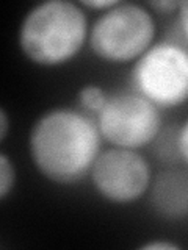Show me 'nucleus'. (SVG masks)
Returning a JSON list of instances; mask_svg holds the SVG:
<instances>
[{
	"label": "nucleus",
	"instance_id": "1",
	"mask_svg": "<svg viewBox=\"0 0 188 250\" xmlns=\"http://www.w3.org/2000/svg\"><path fill=\"white\" fill-rule=\"evenodd\" d=\"M96 117L69 106H55L35 121L28 133V153L44 178L74 185L90 175L102 152Z\"/></svg>",
	"mask_w": 188,
	"mask_h": 250
},
{
	"label": "nucleus",
	"instance_id": "2",
	"mask_svg": "<svg viewBox=\"0 0 188 250\" xmlns=\"http://www.w3.org/2000/svg\"><path fill=\"white\" fill-rule=\"evenodd\" d=\"M85 8L70 0H46L31 6L21 21L18 42L24 57L43 67L74 60L88 42Z\"/></svg>",
	"mask_w": 188,
	"mask_h": 250
},
{
	"label": "nucleus",
	"instance_id": "3",
	"mask_svg": "<svg viewBox=\"0 0 188 250\" xmlns=\"http://www.w3.org/2000/svg\"><path fill=\"white\" fill-rule=\"evenodd\" d=\"M157 23L146 5L118 2L99 14L90 27L88 44L93 55L102 61H137L155 42Z\"/></svg>",
	"mask_w": 188,
	"mask_h": 250
},
{
	"label": "nucleus",
	"instance_id": "4",
	"mask_svg": "<svg viewBox=\"0 0 188 250\" xmlns=\"http://www.w3.org/2000/svg\"><path fill=\"white\" fill-rule=\"evenodd\" d=\"M130 80L140 92L160 109L188 102V49L174 41L154 42L133 62Z\"/></svg>",
	"mask_w": 188,
	"mask_h": 250
},
{
	"label": "nucleus",
	"instance_id": "5",
	"mask_svg": "<svg viewBox=\"0 0 188 250\" xmlns=\"http://www.w3.org/2000/svg\"><path fill=\"white\" fill-rule=\"evenodd\" d=\"M96 122L102 139L132 150L154 143L163 125L160 108L133 89L110 94Z\"/></svg>",
	"mask_w": 188,
	"mask_h": 250
},
{
	"label": "nucleus",
	"instance_id": "6",
	"mask_svg": "<svg viewBox=\"0 0 188 250\" xmlns=\"http://www.w3.org/2000/svg\"><path fill=\"white\" fill-rule=\"evenodd\" d=\"M88 177L94 191L113 205H130L144 197L154 178L143 153L121 147L102 150Z\"/></svg>",
	"mask_w": 188,
	"mask_h": 250
},
{
	"label": "nucleus",
	"instance_id": "7",
	"mask_svg": "<svg viewBox=\"0 0 188 250\" xmlns=\"http://www.w3.org/2000/svg\"><path fill=\"white\" fill-rule=\"evenodd\" d=\"M149 203L155 214L163 219H184L188 216V174L180 169H168L152 178Z\"/></svg>",
	"mask_w": 188,
	"mask_h": 250
},
{
	"label": "nucleus",
	"instance_id": "8",
	"mask_svg": "<svg viewBox=\"0 0 188 250\" xmlns=\"http://www.w3.org/2000/svg\"><path fill=\"white\" fill-rule=\"evenodd\" d=\"M108 97H110V94L102 88L100 84H94V83H88L82 86V89L77 94L78 104H80L82 109L91 116H97L102 111V108L105 106Z\"/></svg>",
	"mask_w": 188,
	"mask_h": 250
},
{
	"label": "nucleus",
	"instance_id": "9",
	"mask_svg": "<svg viewBox=\"0 0 188 250\" xmlns=\"http://www.w3.org/2000/svg\"><path fill=\"white\" fill-rule=\"evenodd\" d=\"M16 167L6 153H0V199L5 200L16 186Z\"/></svg>",
	"mask_w": 188,
	"mask_h": 250
},
{
	"label": "nucleus",
	"instance_id": "10",
	"mask_svg": "<svg viewBox=\"0 0 188 250\" xmlns=\"http://www.w3.org/2000/svg\"><path fill=\"white\" fill-rule=\"evenodd\" d=\"M176 147H177L180 158H182L184 163L188 166V119H185V122L180 125V128L177 131Z\"/></svg>",
	"mask_w": 188,
	"mask_h": 250
},
{
	"label": "nucleus",
	"instance_id": "11",
	"mask_svg": "<svg viewBox=\"0 0 188 250\" xmlns=\"http://www.w3.org/2000/svg\"><path fill=\"white\" fill-rule=\"evenodd\" d=\"M177 27H179V33L184 38L185 47L188 49V0L185 2H180L177 8Z\"/></svg>",
	"mask_w": 188,
	"mask_h": 250
},
{
	"label": "nucleus",
	"instance_id": "12",
	"mask_svg": "<svg viewBox=\"0 0 188 250\" xmlns=\"http://www.w3.org/2000/svg\"><path fill=\"white\" fill-rule=\"evenodd\" d=\"M180 2L176 0H154V2H147L149 10H154L155 13L160 14H169V13H176L179 8Z\"/></svg>",
	"mask_w": 188,
	"mask_h": 250
},
{
	"label": "nucleus",
	"instance_id": "13",
	"mask_svg": "<svg viewBox=\"0 0 188 250\" xmlns=\"http://www.w3.org/2000/svg\"><path fill=\"white\" fill-rule=\"evenodd\" d=\"M119 0H83L80 5L83 8H90V10H97L100 13H104L110 8H113Z\"/></svg>",
	"mask_w": 188,
	"mask_h": 250
},
{
	"label": "nucleus",
	"instance_id": "14",
	"mask_svg": "<svg viewBox=\"0 0 188 250\" xmlns=\"http://www.w3.org/2000/svg\"><path fill=\"white\" fill-rule=\"evenodd\" d=\"M141 249H144V250H176V249H180V246L176 244V242L155 239V241L146 242V244L141 246Z\"/></svg>",
	"mask_w": 188,
	"mask_h": 250
},
{
	"label": "nucleus",
	"instance_id": "15",
	"mask_svg": "<svg viewBox=\"0 0 188 250\" xmlns=\"http://www.w3.org/2000/svg\"><path fill=\"white\" fill-rule=\"evenodd\" d=\"M8 130H10V119H8V113L5 108H0V141L6 139Z\"/></svg>",
	"mask_w": 188,
	"mask_h": 250
}]
</instances>
